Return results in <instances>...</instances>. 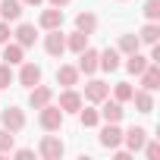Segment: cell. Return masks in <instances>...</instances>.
Listing matches in <instances>:
<instances>
[{
  "instance_id": "obj_1",
  "label": "cell",
  "mask_w": 160,
  "mask_h": 160,
  "mask_svg": "<svg viewBox=\"0 0 160 160\" xmlns=\"http://www.w3.org/2000/svg\"><path fill=\"white\" fill-rule=\"evenodd\" d=\"M63 110L60 107H53V101L50 104H44L41 107V113H38V122H41V129L44 132H60V126H63Z\"/></svg>"
},
{
  "instance_id": "obj_2",
  "label": "cell",
  "mask_w": 160,
  "mask_h": 160,
  "mask_svg": "<svg viewBox=\"0 0 160 160\" xmlns=\"http://www.w3.org/2000/svg\"><path fill=\"white\" fill-rule=\"evenodd\" d=\"M0 126L10 129V132L16 135V132L25 129V113H22L19 107H7V110H0Z\"/></svg>"
},
{
  "instance_id": "obj_3",
  "label": "cell",
  "mask_w": 160,
  "mask_h": 160,
  "mask_svg": "<svg viewBox=\"0 0 160 160\" xmlns=\"http://www.w3.org/2000/svg\"><path fill=\"white\" fill-rule=\"evenodd\" d=\"M144 141H148V129H141V126H132L129 132H122V144H126V151H129V154L141 151V148H144Z\"/></svg>"
},
{
  "instance_id": "obj_4",
  "label": "cell",
  "mask_w": 160,
  "mask_h": 160,
  "mask_svg": "<svg viewBox=\"0 0 160 160\" xmlns=\"http://www.w3.org/2000/svg\"><path fill=\"white\" fill-rule=\"evenodd\" d=\"M38 154H41L44 160H60V157H63V141H60L57 135H44L41 144H38Z\"/></svg>"
},
{
  "instance_id": "obj_5",
  "label": "cell",
  "mask_w": 160,
  "mask_h": 160,
  "mask_svg": "<svg viewBox=\"0 0 160 160\" xmlns=\"http://www.w3.org/2000/svg\"><path fill=\"white\" fill-rule=\"evenodd\" d=\"M44 50H47L50 57H63V53H66V35H63L60 28H50L47 38H44Z\"/></svg>"
},
{
  "instance_id": "obj_6",
  "label": "cell",
  "mask_w": 160,
  "mask_h": 160,
  "mask_svg": "<svg viewBox=\"0 0 160 160\" xmlns=\"http://www.w3.org/2000/svg\"><path fill=\"white\" fill-rule=\"evenodd\" d=\"M104 98H110V85H107V82H101V78H91V82L85 85V101L101 104Z\"/></svg>"
},
{
  "instance_id": "obj_7",
  "label": "cell",
  "mask_w": 160,
  "mask_h": 160,
  "mask_svg": "<svg viewBox=\"0 0 160 160\" xmlns=\"http://www.w3.org/2000/svg\"><path fill=\"white\" fill-rule=\"evenodd\" d=\"M98 113H101V119H104V122H119L126 110H122V104H119V101H110V98H104Z\"/></svg>"
},
{
  "instance_id": "obj_8",
  "label": "cell",
  "mask_w": 160,
  "mask_h": 160,
  "mask_svg": "<svg viewBox=\"0 0 160 160\" xmlns=\"http://www.w3.org/2000/svg\"><path fill=\"white\" fill-rule=\"evenodd\" d=\"M101 144L110 148V151L122 144V129H119V122H107V126L101 129Z\"/></svg>"
},
{
  "instance_id": "obj_9",
  "label": "cell",
  "mask_w": 160,
  "mask_h": 160,
  "mask_svg": "<svg viewBox=\"0 0 160 160\" xmlns=\"http://www.w3.org/2000/svg\"><path fill=\"white\" fill-rule=\"evenodd\" d=\"M38 82H41V66H38V63H25V60H22V69H19V85L35 88Z\"/></svg>"
},
{
  "instance_id": "obj_10",
  "label": "cell",
  "mask_w": 160,
  "mask_h": 160,
  "mask_svg": "<svg viewBox=\"0 0 160 160\" xmlns=\"http://www.w3.org/2000/svg\"><path fill=\"white\" fill-rule=\"evenodd\" d=\"M63 113H78L82 110V94H78L75 88H66L63 94H60V104H57Z\"/></svg>"
},
{
  "instance_id": "obj_11",
  "label": "cell",
  "mask_w": 160,
  "mask_h": 160,
  "mask_svg": "<svg viewBox=\"0 0 160 160\" xmlns=\"http://www.w3.org/2000/svg\"><path fill=\"white\" fill-rule=\"evenodd\" d=\"M98 69H104V72H116V69H119V50H116V47L98 50Z\"/></svg>"
},
{
  "instance_id": "obj_12",
  "label": "cell",
  "mask_w": 160,
  "mask_h": 160,
  "mask_svg": "<svg viewBox=\"0 0 160 160\" xmlns=\"http://www.w3.org/2000/svg\"><path fill=\"white\" fill-rule=\"evenodd\" d=\"M141 88H148V91H157L160 88V66L157 63H148L144 69H141Z\"/></svg>"
},
{
  "instance_id": "obj_13",
  "label": "cell",
  "mask_w": 160,
  "mask_h": 160,
  "mask_svg": "<svg viewBox=\"0 0 160 160\" xmlns=\"http://www.w3.org/2000/svg\"><path fill=\"white\" fill-rule=\"evenodd\" d=\"M38 25H41L44 32L60 28V25H63V7H50V10H44V13H41V19H38Z\"/></svg>"
},
{
  "instance_id": "obj_14",
  "label": "cell",
  "mask_w": 160,
  "mask_h": 160,
  "mask_svg": "<svg viewBox=\"0 0 160 160\" xmlns=\"http://www.w3.org/2000/svg\"><path fill=\"white\" fill-rule=\"evenodd\" d=\"M75 69L85 72V75L98 72V50H94V47H85L82 53H78V66H75Z\"/></svg>"
},
{
  "instance_id": "obj_15",
  "label": "cell",
  "mask_w": 160,
  "mask_h": 160,
  "mask_svg": "<svg viewBox=\"0 0 160 160\" xmlns=\"http://www.w3.org/2000/svg\"><path fill=\"white\" fill-rule=\"evenodd\" d=\"M50 101H53V91H50L47 85H41V82H38V85L32 88V94H28V104H32L35 110H41V107L50 104Z\"/></svg>"
},
{
  "instance_id": "obj_16",
  "label": "cell",
  "mask_w": 160,
  "mask_h": 160,
  "mask_svg": "<svg viewBox=\"0 0 160 160\" xmlns=\"http://www.w3.org/2000/svg\"><path fill=\"white\" fill-rule=\"evenodd\" d=\"M22 16V0H3L0 3V19L3 22H19Z\"/></svg>"
},
{
  "instance_id": "obj_17",
  "label": "cell",
  "mask_w": 160,
  "mask_h": 160,
  "mask_svg": "<svg viewBox=\"0 0 160 160\" xmlns=\"http://www.w3.org/2000/svg\"><path fill=\"white\" fill-rule=\"evenodd\" d=\"M13 38H16V44L32 47V44H35V38H38V32H35V25H32V22H22V25L13 32Z\"/></svg>"
},
{
  "instance_id": "obj_18",
  "label": "cell",
  "mask_w": 160,
  "mask_h": 160,
  "mask_svg": "<svg viewBox=\"0 0 160 160\" xmlns=\"http://www.w3.org/2000/svg\"><path fill=\"white\" fill-rule=\"evenodd\" d=\"M3 60H7L10 66H19V63L25 60V47L16 44V41H7V47H3Z\"/></svg>"
},
{
  "instance_id": "obj_19",
  "label": "cell",
  "mask_w": 160,
  "mask_h": 160,
  "mask_svg": "<svg viewBox=\"0 0 160 160\" xmlns=\"http://www.w3.org/2000/svg\"><path fill=\"white\" fill-rule=\"evenodd\" d=\"M132 101H135V110H138V113H151V110H154V94H151L148 88L132 91Z\"/></svg>"
},
{
  "instance_id": "obj_20",
  "label": "cell",
  "mask_w": 160,
  "mask_h": 160,
  "mask_svg": "<svg viewBox=\"0 0 160 160\" xmlns=\"http://www.w3.org/2000/svg\"><path fill=\"white\" fill-rule=\"evenodd\" d=\"M78 75H82V72H78L75 66H60L57 69V82L63 88H72V85H78Z\"/></svg>"
},
{
  "instance_id": "obj_21",
  "label": "cell",
  "mask_w": 160,
  "mask_h": 160,
  "mask_svg": "<svg viewBox=\"0 0 160 160\" xmlns=\"http://www.w3.org/2000/svg\"><path fill=\"white\" fill-rule=\"evenodd\" d=\"M88 38L91 35H85V32H72V35H66V50H72V53H82L85 47H88Z\"/></svg>"
},
{
  "instance_id": "obj_22",
  "label": "cell",
  "mask_w": 160,
  "mask_h": 160,
  "mask_svg": "<svg viewBox=\"0 0 160 160\" xmlns=\"http://www.w3.org/2000/svg\"><path fill=\"white\" fill-rule=\"evenodd\" d=\"M75 28H78V32H85V35H94V32H98V16L88 13V10H85V13H78V16H75Z\"/></svg>"
},
{
  "instance_id": "obj_23",
  "label": "cell",
  "mask_w": 160,
  "mask_h": 160,
  "mask_svg": "<svg viewBox=\"0 0 160 160\" xmlns=\"http://www.w3.org/2000/svg\"><path fill=\"white\" fill-rule=\"evenodd\" d=\"M126 57H129V60H126V69H129L132 75H141V69L151 63V60H148L144 53H138V50H135V53H126Z\"/></svg>"
},
{
  "instance_id": "obj_24",
  "label": "cell",
  "mask_w": 160,
  "mask_h": 160,
  "mask_svg": "<svg viewBox=\"0 0 160 160\" xmlns=\"http://www.w3.org/2000/svg\"><path fill=\"white\" fill-rule=\"evenodd\" d=\"M157 38H160V25H157V22H148V25L138 32V41H141V44H157Z\"/></svg>"
},
{
  "instance_id": "obj_25",
  "label": "cell",
  "mask_w": 160,
  "mask_h": 160,
  "mask_svg": "<svg viewBox=\"0 0 160 160\" xmlns=\"http://www.w3.org/2000/svg\"><path fill=\"white\" fill-rule=\"evenodd\" d=\"M141 47V41H138V35H119V53H135Z\"/></svg>"
},
{
  "instance_id": "obj_26",
  "label": "cell",
  "mask_w": 160,
  "mask_h": 160,
  "mask_svg": "<svg viewBox=\"0 0 160 160\" xmlns=\"http://www.w3.org/2000/svg\"><path fill=\"white\" fill-rule=\"evenodd\" d=\"M78 119H82L85 129H94V126L101 122V113H98L94 107H85V110H78Z\"/></svg>"
},
{
  "instance_id": "obj_27",
  "label": "cell",
  "mask_w": 160,
  "mask_h": 160,
  "mask_svg": "<svg viewBox=\"0 0 160 160\" xmlns=\"http://www.w3.org/2000/svg\"><path fill=\"white\" fill-rule=\"evenodd\" d=\"M132 91H135V88H132L129 82H116V85H113V101L126 104V101H132Z\"/></svg>"
},
{
  "instance_id": "obj_28",
  "label": "cell",
  "mask_w": 160,
  "mask_h": 160,
  "mask_svg": "<svg viewBox=\"0 0 160 160\" xmlns=\"http://www.w3.org/2000/svg\"><path fill=\"white\" fill-rule=\"evenodd\" d=\"M141 13H144V19H148V22H157V19H160V0H148Z\"/></svg>"
},
{
  "instance_id": "obj_29",
  "label": "cell",
  "mask_w": 160,
  "mask_h": 160,
  "mask_svg": "<svg viewBox=\"0 0 160 160\" xmlns=\"http://www.w3.org/2000/svg\"><path fill=\"white\" fill-rule=\"evenodd\" d=\"M13 85V66L10 63H0V91Z\"/></svg>"
},
{
  "instance_id": "obj_30",
  "label": "cell",
  "mask_w": 160,
  "mask_h": 160,
  "mask_svg": "<svg viewBox=\"0 0 160 160\" xmlns=\"http://www.w3.org/2000/svg\"><path fill=\"white\" fill-rule=\"evenodd\" d=\"M10 151H13V132L0 129V154H10Z\"/></svg>"
},
{
  "instance_id": "obj_31",
  "label": "cell",
  "mask_w": 160,
  "mask_h": 160,
  "mask_svg": "<svg viewBox=\"0 0 160 160\" xmlns=\"http://www.w3.org/2000/svg\"><path fill=\"white\" fill-rule=\"evenodd\" d=\"M144 157H148V160H157V157H160V144H157V141H144Z\"/></svg>"
},
{
  "instance_id": "obj_32",
  "label": "cell",
  "mask_w": 160,
  "mask_h": 160,
  "mask_svg": "<svg viewBox=\"0 0 160 160\" xmlns=\"http://www.w3.org/2000/svg\"><path fill=\"white\" fill-rule=\"evenodd\" d=\"M13 38V32H10V22H3V19H0V44H7Z\"/></svg>"
},
{
  "instance_id": "obj_33",
  "label": "cell",
  "mask_w": 160,
  "mask_h": 160,
  "mask_svg": "<svg viewBox=\"0 0 160 160\" xmlns=\"http://www.w3.org/2000/svg\"><path fill=\"white\" fill-rule=\"evenodd\" d=\"M44 0H22V7H41Z\"/></svg>"
},
{
  "instance_id": "obj_34",
  "label": "cell",
  "mask_w": 160,
  "mask_h": 160,
  "mask_svg": "<svg viewBox=\"0 0 160 160\" xmlns=\"http://www.w3.org/2000/svg\"><path fill=\"white\" fill-rule=\"evenodd\" d=\"M69 0H50V7H66Z\"/></svg>"
},
{
  "instance_id": "obj_35",
  "label": "cell",
  "mask_w": 160,
  "mask_h": 160,
  "mask_svg": "<svg viewBox=\"0 0 160 160\" xmlns=\"http://www.w3.org/2000/svg\"><path fill=\"white\" fill-rule=\"evenodd\" d=\"M119 3H126V0H119Z\"/></svg>"
}]
</instances>
